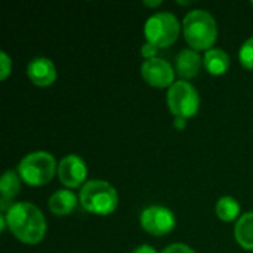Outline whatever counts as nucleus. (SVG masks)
Listing matches in <instances>:
<instances>
[{"instance_id":"nucleus-19","label":"nucleus","mask_w":253,"mask_h":253,"mask_svg":"<svg viewBox=\"0 0 253 253\" xmlns=\"http://www.w3.org/2000/svg\"><path fill=\"white\" fill-rule=\"evenodd\" d=\"M162 253H196L190 246L187 245H182V243H175V245H170L168 246Z\"/></svg>"},{"instance_id":"nucleus-23","label":"nucleus","mask_w":253,"mask_h":253,"mask_svg":"<svg viewBox=\"0 0 253 253\" xmlns=\"http://www.w3.org/2000/svg\"><path fill=\"white\" fill-rule=\"evenodd\" d=\"M144 4L156 7V6H160V4H162V1H160V0H157V1H144Z\"/></svg>"},{"instance_id":"nucleus-2","label":"nucleus","mask_w":253,"mask_h":253,"mask_svg":"<svg viewBox=\"0 0 253 253\" xmlns=\"http://www.w3.org/2000/svg\"><path fill=\"white\" fill-rule=\"evenodd\" d=\"M184 37L191 49L208 52L218 37L216 21L208 10L194 9L184 18Z\"/></svg>"},{"instance_id":"nucleus-13","label":"nucleus","mask_w":253,"mask_h":253,"mask_svg":"<svg viewBox=\"0 0 253 253\" xmlns=\"http://www.w3.org/2000/svg\"><path fill=\"white\" fill-rule=\"evenodd\" d=\"M77 206V197L70 190H61L52 194L49 199V209L56 216L70 215Z\"/></svg>"},{"instance_id":"nucleus-9","label":"nucleus","mask_w":253,"mask_h":253,"mask_svg":"<svg viewBox=\"0 0 253 253\" xmlns=\"http://www.w3.org/2000/svg\"><path fill=\"white\" fill-rule=\"evenodd\" d=\"M56 173L59 181L67 188H77L84 182L87 175V168L82 157L76 154H68L59 162Z\"/></svg>"},{"instance_id":"nucleus-1","label":"nucleus","mask_w":253,"mask_h":253,"mask_svg":"<svg viewBox=\"0 0 253 253\" xmlns=\"http://www.w3.org/2000/svg\"><path fill=\"white\" fill-rule=\"evenodd\" d=\"M6 225L10 233L25 245H36L46 234V219L42 211L27 202L15 203L6 213Z\"/></svg>"},{"instance_id":"nucleus-12","label":"nucleus","mask_w":253,"mask_h":253,"mask_svg":"<svg viewBox=\"0 0 253 253\" xmlns=\"http://www.w3.org/2000/svg\"><path fill=\"white\" fill-rule=\"evenodd\" d=\"M21 190V178L16 172L13 170H7L0 181V194H1V200H0V208L1 211L6 213L13 205L12 200L19 194Z\"/></svg>"},{"instance_id":"nucleus-24","label":"nucleus","mask_w":253,"mask_h":253,"mask_svg":"<svg viewBox=\"0 0 253 253\" xmlns=\"http://www.w3.org/2000/svg\"><path fill=\"white\" fill-rule=\"evenodd\" d=\"M252 4H253V1H252Z\"/></svg>"},{"instance_id":"nucleus-11","label":"nucleus","mask_w":253,"mask_h":253,"mask_svg":"<svg viewBox=\"0 0 253 253\" xmlns=\"http://www.w3.org/2000/svg\"><path fill=\"white\" fill-rule=\"evenodd\" d=\"M202 67V58L194 49H184L175 59L176 73L182 79H193L199 74Z\"/></svg>"},{"instance_id":"nucleus-15","label":"nucleus","mask_w":253,"mask_h":253,"mask_svg":"<svg viewBox=\"0 0 253 253\" xmlns=\"http://www.w3.org/2000/svg\"><path fill=\"white\" fill-rule=\"evenodd\" d=\"M234 236L237 243L243 249L253 251V212L240 216V219L234 227Z\"/></svg>"},{"instance_id":"nucleus-22","label":"nucleus","mask_w":253,"mask_h":253,"mask_svg":"<svg viewBox=\"0 0 253 253\" xmlns=\"http://www.w3.org/2000/svg\"><path fill=\"white\" fill-rule=\"evenodd\" d=\"M173 126H175V129H178V130H184V129H185V126H187V120H185V119L175 117V120H173Z\"/></svg>"},{"instance_id":"nucleus-5","label":"nucleus","mask_w":253,"mask_h":253,"mask_svg":"<svg viewBox=\"0 0 253 253\" xmlns=\"http://www.w3.org/2000/svg\"><path fill=\"white\" fill-rule=\"evenodd\" d=\"M144 34L148 43L157 49L173 44L179 36V21L170 12H159L151 15L144 27Z\"/></svg>"},{"instance_id":"nucleus-3","label":"nucleus","mask_w":253,"mask_h":253,"mask_svg":"<svg viewBox=\"0 0 253 253\" xmlns=\"http://www.w3.org/2000/svg\"><path fill=\"white\" fill-rule=\"evenodd\" d=\"M79 202L84 211L95 215H110L119 205L117 191L107 181H89L79 194Z\"/></svg>"},{"instance_id":"nucleus-20","label":"nucleus","mask_w":253,"mask_h":253,"mask_svg":"<svg viewBox=\"0 0 253 253\" xmlns=\"http://www.w3.org/2000/svg\"><path fill=\"white\" fill-rule=\"evenodd\" d=\"M157 47L154 46V44H151V43H145L144 46H142V49H141V53H142V56L145 58V59H153V58H156V53H157Z\"/></svg>"},{"instance_id":"nucleus-17","label":"nucleus","mask_w":253,"mask_h":253,"mask_svg":"<svg viewBox=\"0 0 253 253\" xmlns=\"http://www.w3.org/2000/svg\"><path fill=\"white\" fill-rule=\"evenodd\" d=\"M239 58H240V62L245 68L253 70V37L248 39L243 43L240 53H239Z\"/></svg>"},{"instance_id":"nucleus-7","label":"nucleus","mask_w":253,"mask_h":253,"mask_svg":"<svg viewBox=\"0 0 253 253\" xmlns=\"http://www.w3.org/2000/svg\"><path fill=\"white\" fill-rule=\"evenodd\" d=\"M176 225V218L168 208L150 206L141 213V227L153 236H166Z\"/></svg>"},{"instance_id":"nucleus-18","label":"nucleus","mask_w":253,"mask_h":253,"mask_svg":"<svg viewBox=\"0 0 253 253\" xmlns=\"http://www.w3.org/2000/svg\"><path fill=\"white\" fill-rule=\"evenodd\" d=\"M10 71H12V61L6 52H1L0 53V79L6 80Z\"/></svg>"},{"instance_id":"nucleus-4","label":"nucleus","mask_w":253,"mask_h":253,"mask_svg":"<svg viewBox=\"0 0 253 253\" xmlns=\"http://www.w3.org/2000/svg\"><path fill=\"white\" fill-rule=\"evenodd\" d=\"M58 172L55 157L47 151H34L27 154L18 165L19 178L33 187L47 184Z\"/></svg>"},{"instance_id":"nucleus-8","label":"nucleus","mask_w":253,"mask_h":253,"mask_svg":"<svg viewBox=\"0 0 253 253\" xmlns=\"http://www.w3.org/2000/svg\"><path fill=\"white\" fill-rule=\"evenodd\" d=\"M144 80L154 87H170L175 83V70L163 58L145 59L141 65Z\"/></svg>"},{"instance_id":"nucleus-6","label":"nucleus","mask_w":253,"mask_h":253,"mask_svg":"<svg viewBox=\"0 0 253 253\" xmlns=\"http://www.w3.org/2000/svg\"><path fill=\"white\" fill-rule=\"evenodd\" d=\"M168 105L175 117L187 120L197 114L200 107V98L193 84L185 80H179L169 87Z\"/></svg>"},{"instance_id":"nucleus-21","label":"nucleus","mask_w":253,"mask_h":253,"mask_svg":"<svg viewBox=\"0 0 253 253\" xmlns=\"http://www.w3.org/2000/svg\"><path fill=\"white\" fill-rule=\"evenodd\" d=\"M132 253H157L156 252V249L153 248V246H150V245H141V246H138L135 251Z\"/></svg>"},{"instance_id":"nucleus-10","label":"nucleus","mask_w":253,"mask_h":253,"mask_svg":"<svg viewBox=\"0 0 253 253\" xmlns=\"http://www.w3.org/2000/svg\"><path fill=\"white\" fill-rule=\"evenodd\" d=\"M27 74L30 80L40 87H47L56 80V68L49 58L39 56L31 59L27 67Z\"/></svg>"},{"instance_id":"nucleus-16","label":"nucleus","mask_w":253,"mask_h":253,"mask_svg":"<svg viewBox=\"0 0 253 253\" xmlns=\"http://www.w3.org/2000/svg\"><path fill=\"white\" fill-rule=\"evenodd\" d=\"M239 213H240V205L234 197L225 196L218 200L216 215L219 216V219H222L225 222H231L239 216Z\"/></svg>"},{"instance_id":"nucleus-14","label":"nucleus","mask_w":253,"mask_h":253,"mask_svg":"<svg viewBox=\"0 0 253 253\" xmlns=\"http://www.w3.org/2000/svg\"><path fill=\"white\" fill-rule=\"evenodd\" d=\"M203 64L209 74L222 76L230 68V56L222 49L212 47L206 52V55L203 58Z\"/></svg>"}]
</instances>
